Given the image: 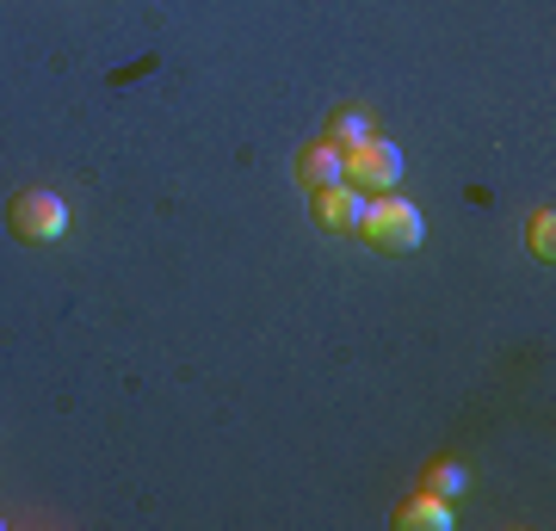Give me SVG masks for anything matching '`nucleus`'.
<instances>
[{"instance_id":"nucleus-4","label":"nucleus","mask_w":556,"mask_h":531,"mask_svg":"<svg viewBox=\"0 0 556 531\" xmlns=\"http://www.w3.org/2000/svg\"><path fill=\"white\" fill-rule=\"evenodd\" d=\"M309 204H316V223L328 236H358V217H365V192L358 186H346V179L340 186H321Z\"/></svg>"},{"instance_id":"nucleus-9","label":"nucleus","mask_w":556,"mask_h":531,"mask_svg":"<svg viewBox=\"0 0 556 531\" xmlns=\"http://www.w3.org/2000/svg\"><path fill=\"white\" fill-rule=\"evenodd\" d=\"M526 248H532L538 260H556V217H551V204L532 211V223H526Z\"/></svg>"},{"instance_id":"nucleus-3","label":"nucleus","mask_w":556,"mask_h":531,"mask_svg":"<svg viewBox=\"0 0 556 531\" xmlns=\"http://www.w3.org/2000/svg\"><path fill=\"white\" fill-rule=\"evenodd\" d=\"M346 186H358L365 198L396 192L402 186V149L390 137H365L358 149H346Z\"/></svg>"},{"instance_id":"nucleus-6","label":"nucleus","mask_w":556,"mask_h":531,"mask_svg":"<svg viewBox=\"0 0 556 531\" xmlns=\"http://www.w3.org/2000/svg\"><path fill=\"white\" fill-rule=\"evenodd\" d=\"M396 531H452V501H439V494H408L396 507Z\"/></svg>"},{"instance_id":"nucleus-1","label":"nucleus","mask_w":556,"mask_h":531,"mask_svg":"<svg viewBox=\"0 0 556 531\" xmlns=\"http://www.w3.org/2000/svg\"><path fill=\"white\" fill-rule=\"evenodd\" d=\"M358 236L371 241L378 254H415L420 241H427V217L415 211V198L378 192V198H365V217H358Z\"/></svg>"},{"instance_id":"nucleus-5","label":"nucleus","mask_w":556,"mask_h":531,"mask_svg":"<svg viewBox=\"0 0 556 531\" xmlns=\"http://www.w3.org/2000/svg\"><path fill=\"white\" fill-rule=\"evenodd\" d=\"M340 179H346V149H334L328 137L309 142V149H298V186L321 192V186H340Z\"/></svg>"},{"instance_id":"nucleus-7","label":"nucleus","mask_w":556,"mask_h":531,"mask_svg":"<svg viewBox=\"0 0 556 531\" xmlns=\"http://www.w3.org/2000/svg\"><path fill=\"white\" fill-rule=\"evenodd\" d=\"M365 137H378V130H371V118L353 112V105H340L334 118H328V142H334V149H358Z\"/></svg>"},{"instance_id":"nucleus-8","label":"nucleus","mask_w":556,"mask_h":531,"mask_svg":"<svg viewBox=\"0 0 556 531\" xmlns=\"http://www.w3.org/2000/svg\"><path fill=\"white\" fill-rule=\"evenodd\" d=\"M464 482H470V476H464V464H445V457H439V464H427V476H420V489L439 494V501H457V494H464Z\"/></svg>"},{"instance_id":"nucleus-2","label":"nucleus","mask_w":556,"mask_h":531,"mask_svg":"<svg viewBox=\"0 0 556 531\" xmlns=\"http://www.w3.org/2000/svg\"><path fill=\"white\" fill-rule=\"evenodd\" d=\"M7 229L20 241H31V248H56L68 236V198L50 192V186H25L7 204Z\"/></svg>"}]
</instances>
